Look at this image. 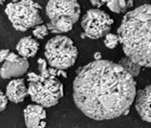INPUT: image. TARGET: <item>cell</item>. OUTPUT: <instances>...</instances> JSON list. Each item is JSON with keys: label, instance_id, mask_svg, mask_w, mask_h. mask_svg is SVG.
<instances>
[{"label": "cell", "instance_id": "1", "mask_svg": "<svg viewBox=\"0 0 151 128\" xmlns=\"http://www.w3.org/2000/svg\"><path fill=\"white\" fill-rule=\"evenodd\" d=\"M73 100L89 118L98 121L126 115L136 97V82L121 65L100 60L83 66L73 84Z\"/></svg>", "mask_w": 151, "mask_h": 128}, {"label": "cell", "instance_id": "2", "mask_svg": "<svg viewBox=\"0 0 151 128\" xmlns=\"http://www.w3.org/2000/svg\"><path fill=\"white\" fill-rule=\"evenodd\" d=\"M118 36L126 57L139 66L151 67V4L127 13Z\"/></svg>", "mask_w": 151, "mask_h": 128}, {"label": "cell", "instance_id": "3", "mask_svg": "<svg viewBox=\"0 0 151 128\" xmlns=\"http://www.w3.org/2000/svg\"><path fill=\"white\" fill-rule=\"evenodd\" d=\"M78 49L68 36L57 35L51 39L45 46L46 60L51 68L57 70L68 69L75 64Z\"/></svg>", "mask_w": 151, "mask_h": 128}, {"label": "cell", "instance_id": "4", "mask_svg": "<svg viewBox=\"0 0 151 128\" xmlns=\"http://www.w3.org/2000/svg\"><path fill=\"white\" fill-rule=\"evenodd\" d=\"M42 6L32 0L13 1L6 5L5 13L15 29L26 31L42 24Z\"/></svg>", "mask_w": 151, "mask_h": 128}, {"label": "cell", "instance_id": "5", "mask_svg": "<svg viewBox=\"0 0 151 128\" xmlns=\"http://www.w3.org/2000/svg\"><path fill=\"white\" fill-rule=\"evenodd\" d=\"M29 95L35 104L48 108L56 105L63 96V85L56 77L43 78L29 82Z\"/></svg>", "mask_w": 151, "mask_h": 128}, {"label": "cell", "instance_id": "6", "mask_svg": "<svg viewBox=\"0 0 151 128\" xmlns=\"http://www.w3.org/2000/svg\"><path fill=\"white\" fill-rule=\"evenodd\" d=\"M113 20L100 9H92L85 14L81 21L84 34L88 38L99 39L109 34Z\"/></svg>", "mask_w": 151, "mask_h": 128}, {"label": "cell", "instance_id": "7", "mask_svg": "<svg viewBox=\"0 0 151 128\" xmlns=\"http://www.w3.org/2000/svg\"><path fill=\"white\" fill-rule=\"evenodd\" d=\"M46 13L50 21L66 17L75 24L80 18L81 6L77 1L51 0L46 5Z\"/></svg>", "mask_w": 151, "mask_h": 128}, {"label": "cell", "instance_id": "8", "mask_svg": "<svg viewBox=\"0 0 151 128\" xmlns=\"http://www.w3.org/2000/svg\"><path fill=\"white\" fill-rule=\"evenodd\" d=\"M24 117L27 128H45L46 112L44 107L37 104L27 105L24 110Z\"/></svg>", "mask_w": 151, "mask_h": 128}, {"label": "cell", "instance_id": "9", "mask_svg": "<svg viewBox=\"0 0 151 128\" xmlns=\"http://www.w3.org/2000/svg\"><path fill=\"white\" fill-rule=\"evenodd\" d=\"M29 66L28 59L22 57L15 61H5L0 68V76L4 79L20 78L28 71Z\"/></svg>", "mask_w": 151, "mask_h": 128}, {"label": "cell", "instance_id": "10", "mask_svg": "<svg viewBox=\"0 0 151 128\" xmlns=\"http://www.w3.org/2000/svg\"><path fill=\"white\" fill-rule=\"evenodd\" d=\"M135 109L144 121L151 123V85L138 90L135 97Z\"/></svg>", "mask_w": 151, "mask_h": 128}, {"label": "cell", "instance_id": "11", "mask_svg": "<svg viewBox=\"0 0 151 128\" xmlns=\"http://www.w3.org/2000/svg\"><path fill=\"white\" fill-rule=\"evenodd\" d=\"M6 96L8 100L14 103L23 102L29 95L28 87L24 78H17L9 83L6 88Z\"/></svg>", "mask_w": 151, "mask_h": 128}, {"label": "cell", "instance_id": "12", "mask_svg": "<svg viewBox=\"0 0 151 128\" xmlns=\"http://www.w3.org/2000/svg\"><path fill=\"white\" fill-rule=\"evenodd\" d=\"M40 47V44L32 36L22 38L17 44L16 49L21 57L28 59L34 57L37 54Z\"/></svg>", "mask_w": 151, "mask_h": 128}, {"label": "cell", "instance_id": "13", "mask_svg": "<svg viewBox=\"0 0 151 128\" xmlns=\"http://www.w3.org/2000/svg\"><path fill=\"white\" fill-rule=\"evenodd\" d=\"M73 22L66 17H61L55 21H50L46 24L49 32L60 35V34L67 33L73 29Z\"/></svg>", "mask_w": 151, "mask_h": 128}, {"label": "cell", "instance_id": "14", "mask_svg": "<svg viewBox=\"0 0 151 128\" xmlns=\"http://www.w3.org/2000/svg\"><path fill=\"white\" fill-rule=\"evenodd\" d=\"M118 64L121 65L122 67L133 77L138 76L140 74L141 66L135 64L131 59L126 57V56L122 58L118 62Z\"/></svg>", "mask_w": 151, "mask_h": 128}, {"label": "cell", "instance_id": "15", "mask_svg": "<svg viewBox=\"0 0 151 128\" xmlns=\"http://www.w3.org/2000/svg\"><path fill=\"white\" fill-rule=\"evenodd\" d=\"M108 7L114 13H123L133 6V1H107Z\"/></svg>", "mask_w": 151, "mask_h": 128}, {"label": "cell", "instance_id": "16", "mask_svg": "<svg viewBox=\"0 0 151 128\" xmlns=\"http://www.w3.org/2000/svg\"><path fill=\"white\" fill-rule=\"evenodd\" d=\"M104 43L106 46L109 48V49H115L120 43L119 37H118V35H116V34L109 33L105 36Z\"/></svg>", "mask_w": 151, "mask_h": 128}, {"label": "cell", "instance_id": "17", "mask_svg": "<svg viewBox=\"0 0 151 128\" xmlns=\"http://www.w3.org/2000/svg\"><path fill=\"white\" fill-rule=\"evenodd\" d=\"M49 31L46 25L41 24L37 26L33 30V35L39 39H44L47 35H49Z\"/></svg>", "mask_w": 151, "mask_h": 128}, {"label": "cell", "instance_id": "18", "mask_svg": "<svg viewBox=\"0 0 151 128\" xmlns=\"http://www.w3.org/2000/svg\"><path fill=\"white\" fill-rule=\"evenodd\" d=\"M37 64L39 65V73H40V76L43 77V78H49L50 77V74H49V69L47 68V61L46 60L39 58L37 61Z\"/></svg>", "mask_w": 151, "mask_h": 128}, {"label": "cell", "instance_id": "19", "mask_svg": "<svg viewBox=\"0 0 151 128\" xmlns=\"http://www.w3.org/2000/svg\"><path fill=\"white\" fill-rule=\"evenodd\" d=\"M8 98L6 96V94L2 92V90L0 89V113L3 111L6 110L8 105Z\"/></svg>", "mask_w": 151, "mask_h": 128}, {"label": "cell", "instance_id": "20", "mask_svg": "<svg viewBox=\"0 0 151 128\" xmlns=\"http://www.w3.org/2000/svg\"><path fill=\"white\" fill-rule=\"evenodd\" d=\"M9 53V49H0V64L2 63L3 61H6V58H7Z\"/></svg>", "mask_w": 151, "mask_h": 128}, {"label": "cell", "instance_id": "21", "mask_svg": "<svg viewBox=\"0 0 151 128\" xmlns=\"http://www.w3.org/2000/svg\"><path fill=\"white\" fill-rule=\"evenodd\" d=\"M21 57L19 55H18V54H14V53L13 52H10L7 58H6V61H17V60H18L19 58Z\"/></svg>", "mask_w": 151, "mask_h": 128}, {"label": "cell", "instance_id": "22", "mask_svg": "<svg viewBox=\"0 0 151 128\" xmlns=\"http://www.w3.org/2000/svg\"><path fill=\"white\" fill-rule=\"evenodd\" d=\"M91 3L93 6L99 8L106 3H107V1H91Z\"/></svg>", "mask_w": 151, "mask_h": 128}, {"label": "cell", "instance_id": "23", "mask_svg": "<svg viewBox=\"0 0 151 128\" xmlns=\"http://www.w3.org/2000/svg\"><path fill=\"white\" fill-rule=\"evenodd\" d=\"M101 57H102V56H101V53L99 52H96L95 55H94V58L96 59V61H100V60H101Z\"/></svg>", "mask_w": 151, "mask_h": 128}, {"label": "cell", "instance_id": "24", "mask_svg": "<svg viewBox=\"0 0 151 128\" xmlns=\"http://www.w3.org/2000/svg\"><path fill=\"white\" fill-rule=\"evenodd\" d=\"M4 0H0V4H4Z\"/></svg>", "mask_w": 151, "mask_h": 128}]
</instances>
